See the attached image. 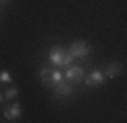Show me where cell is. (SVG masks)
Instances as JSON below:
<instances>
[{
	"label": "cell",
	"mask_w": 127,
	"mask_h": 123,
	"mask_svg": "<svg viewBox=\"0 0 127 123\" xmlns=\"http://www.w3.org/2000/svg\"><path fill=\"white\" fill-rule=\"evenodd\" d=\"M84 86L88 88H98V86H105L107 76H105V70H90L88 74L84 76Z\"/></svg>",
	"instance_id": "cell-1"
},
{
	"label": "cell",
	"mask_w": 127,
	"mask_h": 123,
	"mask_svg": "<svg viewBox=\"0 0 127 123\" xmlns=\"http://www.w3.org/2000/svg\"><path fill=\"white\" fill-rule=\"evenodd\" d=\"M64 80L72 82V84H80V82L84 80V66H70V68H66V72H64Z\"/></svg>",
	"instance_id": "cell-2"
},
{
	"label": "cell",
	"mask_w": 127,
	"mask_h": 123,
	"mask_svg": "<svg viewBox=\"0 0 127 123\" xmlns=\"http://www.w3.org/2000/svg\"><path fill=\"white\" fill-rule=\"evenodd\" d=\"M64 55H66L64 45H51L49 53H47V57H49V62H51L53 68H64Z\"/></svg>",
	"instance_id": "cell-3"
},
{
	"label": "cell",
	"mask_w": 127,
	"mask_h": 123,
	"mask_svg": "<svg viewBox=\"0 0 127 123\" xmlns=\"http://www.w3.org/2000/svg\"><path fill=\"white\" fill-rule=\"evenodd\" d=\"M68 51L72 53L74 57H88V55H90V45L86 43V41L78 39V41H74V43L70 45V49H68Z\"/></svg>",
	"instance_id": "cell-4"
},
{
	"label": "cell",
	"mask_w": 127,
	"mask_h": 123,
	"mask_svg": "<svg viewBox=\"0 0 127 123\" xmlns=\"http://www.w3.org/2000/svg\"><path fill=\"white\" fill-rule=\"evenodd\" d=\"M4 119L6 121H19L21 119V115H23V109H21V105L19 103H14V101H10V105H6L4 107Z\"/></svg>",
	"instance_id": "cell-5"
},
{
	"label": "cell",
	"mask_w": 127,
	"mask_h": 123,
	"mask_svg": "<svg viewBox=\"0 0 127 123\" xmlns=\"http://www.w3.org/2000/svg\"><path fill=\"white\" fill-rule=\"evenodd\" d=\"M51 90H53L55 96H70V94L74 92V84H72V82H68V80H62L60 84H53Z\"/></svg>",
	"instance_id": "cell-6"
},
{
	"label": "cell",
	"mask_w": 127,
	"mask_h": 123,
	"mask_svg": "<svg viewBox=\"0 0 127 123\" xmlns=\"http://www.w3.org/2000/svg\"><path fill=\"white\" fill-rule=\"evenodd\" d=\"M121 70H123L121 62H109L105 66V76L107 78H119L121 76Z\"/></svg>",
	"instance_id": "cell-7"
},
{
	"label": "cell",
	"mask_w": 127,
	"mask_h": 123,
	"mask_svg": "<svg viewBox=\"0 0 127 123\" xmlns=\"http://www.w3.org/2000/svg\"><path fill=\"white\" fill-rule=\"evenodd\" d=\"M62 80H64V72H62V68H51V74H49V86L60 84Z\"/></svg>",
	"instance_id": "cell-8"
},
{
	"label": "cell",
	"mask_w": 127,
	"mask_h": 123,
	"mask_svg": "<svg viewBox=\"0 0 127 123\" xmlns=\"http://www.w3.org/2000/svg\"><path fill=\"white\" fill-rule=\"evenodd\" d=\"M49 74H51V68L43 64V66H41V70H39V80H41L45 86H49Z\"/></svg>",
	"instance_id": "cell-9"
},
{
	"label": "cell",
	"mask_w": 127,
	"mask_h": 123,
	"mask_svg": "<svg viewBox=\"0 0 127 123\" xmlns=\"http://www.w3.org/2000/svg\"><path fill=\"white\" fill-rule=\"evenodd\" d=\"M17 96H19V88L17 86H8L4 90V98H6V101H14Z\"/></svg>",
	"instance_id": "cell-10"
},
{
	"label": "cell",
	"mask_w": 127,
	"mask_h": 123,
	"mask_svg": "<svg viewBox=\"0 0 127 123\" xmlns=\"http://www.w3.org/2000/svg\"><path fill=\"white\" fill-rule=\"evenodd\" d=\"M12 82V74L8 70H0V84H10Z\"/></svg>",
	"instance_id": "cell-11"
},
{
	"label": "cell",
	"mask_w": 127,
	"mask_h": 123,
	"mask_svg": "<svg viewBox=\"0 0 127 123\" xmlns=\"http://www.w3.org/2000/svg\"><path fill=\"white\" fill-rule=\"evenodd\" d=\"M6 2H8V0H0V6H6Z\"/></svg>",
	"instance_id": "cell-12"
},
{
	"label": "cell",
	"mask_w": 127,
	"mask_h": 123,
	"mask_svg": "<svg viewBox=\"0 0 127 123\" xmlns=\"http://www.w3.org/2000/svg\"><path fill=\"white\" fill-rule=\"evenodd\" d=\"M2 101H4V94H0V105H2Z\"/></svg>",
	"instance_id": "cell-13"
}]
</instances>
